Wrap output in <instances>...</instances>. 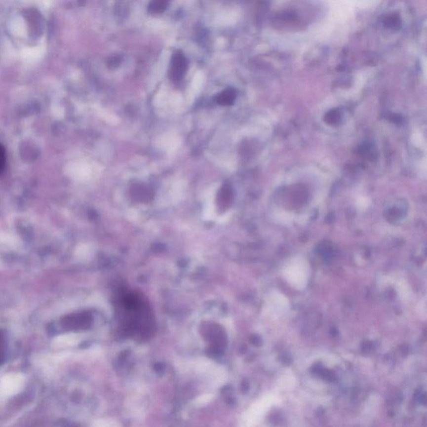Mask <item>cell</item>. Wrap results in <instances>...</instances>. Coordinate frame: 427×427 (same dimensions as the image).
Wrapping results in <instances>:
<instances>
[{"mask_svg":"<svg viewBox=\"0 0 427 427\" xmlns=\"http://www.w3.org/2000/svg\"><path fill=\"white\" fill-rule=\"evenodd\" d=\"M341 119V113L337 111H331L326 116L325 120L330 124H336Z\"/></svg>","mask_w":427,"mask_h":427,"instance_id":"8","label":"cell"},{"mask_svg":"<svg viewBox=\"0 0 427 427\" xmlns=\"http://www.w3.org/2000/svg\"><path fill=\"white\" fill-rule=\"evenodd\" d=\"M233 200V191L231 186L225 185L220 190L217 195L218 206L221 210H225L230 206L231 202Z\"/></svg>","mask_w":427,"mask_h":427,"instance_id":"4","label":"cell"},{"mask_svg":"<svg viewBox=\"0 0 427 427\" xmlns=\"http://www.w3.org/2000/svg\"><path fill=\"white\" fill-rule=\"evenodd\" d=\"M169 0H151L149 5V11L152 14H160L166 9Z\"/></svg>","mask_w":427,"mask_h":427,"instance_id":"7","label":"cell"},{"mask_svg":"<svg viewBox=\"0 0 427 427\" xmlns=\"http://www.w3.org/2000/svg\"><path fill=\"white\" fill-rule=\"evenodd\" d=\"M6 164V152L5 149L3 145L0 144V175H2V173L4 170Z\"/></svg>","mask_w":427,"mask_h":427,"instance_id":"9","label":"cell"},{"mask_svg":"<svg viewBox=\"0 0 427 427\" xmlns=\"http://www.w3.org/2000/svg\"><path fill=\"white\" fill-rule=\"evenodd\" d=\"M187 70V61L181 52H175L170 61L169 76L173 80L179 81L184 77Z\"/></svg>","mask_w":427,"mask_h":427,"instance_id":"1","label":"cell"},{"mask_svg":"<svg viewBox=\"0 0 427 427\" xmlns=\"http://www.w3.org/2000/svg\"><path fill=\"white\" fill-rule=\"evenodd\" d=\"M131 195L136 201L146 202L152 198L153 193L146 186L136 185L131 189Z\"/></svg>","mask_w":427,"mask_h":427,"instance_id":"5","label":"cell"},{"mask_svg":"<svg viewBox=\"0 0 427 427\" xmlns=\"http://www.w3.org/2000/svg\"><path fill=\"white\" fill-rule=\"evenodd\" d=\"M27 19L30 30L35 35H40L43 32V19L40 14L36 9H28L24 14Z\"/></svg>","mask_w":427,"mask_h":427,"instance_id":"3","label":"cell"},{"mask_svg":"<svg viewBox=\"0 0 427 427\" xmlns=\"http://www.w3.org/2000/svg\"><path fill=\"white\" fill-rule=\"evenodd\" d=\"M22 384L23 379L19 375H11L6 376L0 384V395L3 396H9L14 395L19 391Z\"/></svg>","mask_w":427,"mask_h":427,"instance_id":"2","label":"cell"},{"mask_svg":"<svg viewBox=\"0 0 427 427\" xmlns=\"http://www.w3.org/2000/svg\"><path fill=\"white\" fill-rule=\"evenodd\" d=\"M236 93L234 89H226L215 97V102L220 105H231L234 102Z\"/></svg>","mask_w":427,"mask_h":427,"instance_id":"6","label":"cell"}]
</instances>
